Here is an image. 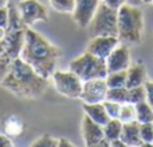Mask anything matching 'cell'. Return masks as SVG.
I'll use <instances>...</instances> for the list:
<instances>
[{"label": "cell", "instance_id": "36", "mask_svg": "<svg viewBox=\"0 0 153 147\" xmlns=\"http://www.w3.org/2000/svg\"><path fill=\"white\" fill-rule=\"evenodd\" d=\"M8 3H10V0H0V8L3 7H7Z\"/></svg>", "mask_w": 153, "mask_h": 147}, {"label": "cell", "instance_id": "14", "mask_svg": "<svg viewBox=\"0 0 153 147\" xmlns=\"http://www.w3.org/2000/svg\"><path fill=\"white\" fill-rule=\"evenodd\" d=\"M120 138L126 143V146H141L143 140H141L140 136V123L137 120L129 122V123H122Z\"/></svg>", "mask_w": 153, "mask_h": 147}, {"label": "cell", "instance_id": "5", "mask_svg": "<svg viewBox=\"0 0 153 147\" xmlns=\"http://www.w3.org/2000/svg\"><path fill=\"white\" fill-rule=\"evenodd\" d=\"M69 70L75 73L82 81L93 80V78H105L109 73L105 59L94 56L87 50L70 62Z\"/></svg>", "mask_w": 153, "mask_h": 147}, {"label": "cell", "instance_id": "20", "mask_svg": "<svg viewBox=\"0 0 153 147\" xmlns=\"http://www.w3.org/2000/svg\"><path fill=\"white\" fill-rule=\"evenodd\" d=\"M108 88H120L126 86V70H118V72H109L105 77Z\"/></svg>", "mask_w": 153, "mask_h": 147}, {"label": "cell", "instance_id": "15", "mask_svg": "<svg viewBox=\"0 0 153 147\" xmlns=\"http://www.w3.org/2000/svg\"><path fill=\"white\" fill-rule=\"evenodd\" d=\"M146 81V68L144 64H130V66L126 69V88L144 85Z\"/></svg>", "mask_w": 153, "mask_h": 147}, {"label": "cell", "instance_id": "9", "mask_svg": "<svg viewBox=\"0 0 153 147\" xmlns=\"http://www.w3.org/2000/svg\"><path fill=\"white\" fill-rule=\"evenodd\" d=\"M108 85L105 78H93V80L83 81L82 93L79 99L83 103H103L106 100Z\"/></svg>", "mask_w": 153, "mask_h": 147}, {"label": "cell", "instance_id": "21", "mask_svg": "<svg viewBox=\"0 0 153 147\" xmlns=\"http://www.w3.org/2000/svg\"><path fill=\"white\" fill-rule=\"evenodd\" d=\"M146 100V91L145 86L140 85V86H133V88H128V99L126 103L130 104H138L141 101Z\"/></svg>", "mask_w": 153, "mask_h": 147}, {"label": "cell", "instance_id": "7", "mask_svg": "<svg viewBox=\"0 0 153 147\" xmlns=\"http://www.w3.org/2000/svg\"><path fill=\"white\" fill-rule=\"evenodd\" d=\"M54 88L59 94L69 99H79L82 93V85L83 81L71 70H55L51 76Z\"/></svg>", "mask_w": 153, "mask_h": 147}, {"label": "cell", "instance_id": "11", "mask_svg": "<svg viewBox=\"0 0 153 147\" xmlns=\"http://www.w3.org/2000/svg\"><path fill=\"white\" fill-rule=\"evenodd\" d=\"M100 3L101 0H75L73 16H74L75 23L81 28H87Z\"/></svg>", "mask_w": 153, "mask_h": 147}, {"label": "cell", "instance_id": "37", "mask_svg": "<svg viewBox=\"0 0 153 147\" xmlns=\"http://www.w3.org/2000/svg\"><path fill=\"white\" fill-rule=\"evenodd\" d=\"M5 51V47H4V42H3V39L0 40V56H1L3 53Z\"/></svg>", "mask_w": 153, "mask_h": 147}, {"label": "cell", "instance_id": "26", "mask_svg": "<svg viewBox=\"0 0 153 147\" xmlns=\"http://www.w3.org/2000/svg\"><path fill=\"white\" fill-rule=\"evenodd\" d=\"M12 59L13 58L7 53V51H4V53L0 56V84H1V81L4 80V77L8 74V72H10Z\"/></svg>", "mask_w": 153, "mask_h": 147}, {"label": "cell", "instance_id": "22", "mask_svg": "<svg viewBox=\"0 0 153 147\" xmlns=\"http://www.w3.org/2000/svg\"><path fill=\"white\" fill-rule=\"evenodd\" d=\"M128 99V88L126 86H120V88H109L106 93V100L116 101L120 104L126 103Z\"/></svg>", "mask_w": 153, "mask_h": 147}, {"label": "cell", "instance_id": "31", "mask_svg": "<svg viewBox=\"0 0 153 147\" xmlns=\"http://www.w3.org/2000/svg\"><path fill=\"white\" fill-rule=\"evenodd\" d=\"M8 5L7 7H3L0 8V27H3V28H5L8 24Z\"/></svg>", "mask_w": 153, "mask_h": 147}, {"label": "cell", "instance_id": "23", "mask_svg": "<svg viewBox=\"0 0 153 147\" xmlns=\"http://www.w3.org/2000/svg\"><path fill=\"white\" fill-rule=\"evenodd\" d=\"M140 136L143 140L141 147H152L153 146V124L151 123H140Z\"/></svg>", "mask_w": 153, "mask_h": 147}, {"label": "cell", "instance_id": "10", "mask_svg": "<svg viewBox=\"0 0 153 147\" xmlns=\"http://www.w3.org/2000/svg\"><path fill=\"white\" fill-rule=\"evenodd\" d=\"M108 72H118V70H126L132 64L130 51L125 43H118L111 50V53L105 58Z\"/></svg>", "mask_w": 153, "mask_h": 147}, {"label": "cell", "instance_id": "3", "mask_svg": "<svg viewBox=\"0 0 153 147\" xmlns=\"http://www.w3.org/2000/svg\"><path fill=\"white\" fill-rule=\"evenodd\" d=\"M144 14L140 7L125 3L118 10V40L125 45H137L143 39Z\"/></svg>", "mask_w": 153, "mask_h": 147}, {"label": "cell", "instance_id": "28", "mask_svg": "<svg viewBox=\"0 0 153 147\" xmlns=\"http://www.w3.org/2000/svg\"><path fill=\"white\" fill-rule=\"evenodd\" d=\"M103 105H105V110L108 112L109 118L110 119H118L120 115V110H121V104L116 101H110V100H105L103 101Z\"/></svg>", "mask_w": 153, "mask_h": 147}, {"label": "cell", "instance_id": "24", "mask_svg": "<svg viewBox=\"0 0 153 147\" xmlns=\"http://www.w3.org/2000/svg\"><path fill=\"white\" fill-rule=\"evenodd\" d=\"M118 119L122 123H129V122L137 120V119H136V105L130 104V103H124V104H121Z\"/></svg>", "mask_w": 153, "mask_h": 147}, {"label": "cell", "instance_id": "19", "mask_svg": "<svg viewBox=\"0 0 153 147\" xmlns=\"http://www.w3.org/2000/svg\"><path fill=\"white\" fill-rule=\"evenodd\" d=\"M136 119H137L138 123H151V122H153V108L149 105L146 100L136 104Z\"/></svg>", "mask_w": 153, "mask_h": 147}, {"label": "cell", "instance_id": "16", "mask_svg": "<svg viewBox=\"0 0 153 147\" xmlns=\"http://www.w3.org/2000/svg\"><path fill=\"white\" fill-rule=\"evenodd\" d=\"M83 112L85 115H87L90 119H93L95 123L101 124V126L106 124L108 120L110 119L105 110L103 103H91V104L83 103Z\"/></svg>", "mask_w": 153, "mask_h": 147}, {"label": "cell", "instance_id": "13", "mask_svg": "<svg viewBox=\"0 0 153 147\" xmlns=\"http://www.w3.org/2000/svg\"><path fill=\"white\" fill-rule=\"evenodd\" d=\"M81 132L82 139H83L85 146L95 147L100 145V142L103 139V128L101 124L95 123L93 119H90L87 115L82 118L81 122Z\"/></svg>", "mask_w": 153, "mask_h": 147}, {"label": "cell", "instance_id": "35", "mask_svg": "<svg viewBox=\"0 0 153 147\" xmlns=\"http://www.w3.org/2000/svg\"><path fill=\"white\" fill-rule=\"evenodd\" d=\"M74 145H73L71 142H69L67 139H65V138H59L58 139V147H73Z\"/></svg>", "mask_w": 153, "mask_h": 147}, {"label": "cell", "instance_id": "4", "mask_svg": "<svg viewBox=\"0 0 153 147\" xmlns=\"http://www.w3.org/2000/svg\"><path fill=\"white\" fill-rule=\"evenodd\" d=\"M8 24L4 31V47L12 58H18L24 45L27 26L23 23L18 3H8Z\"/></svg>", "mask_w": 153, "mask_h": 147}, {"label": "cell", "instance_id": "39", "mask_svg": "<svg viewBox=\"0 0 153 147\" xmlns=\"http://www.w3.org/2000/svg\"><path fill=\"white\" fill-rule=\"evenodd\" d=\"M152 124H153V122H152Z\"/></svg>", "mask_w": 153, "mask_h": 147}, {"label": "cell", "instance_id": "12", "mask_svg": "<svg viewBox=\"0 0 153 147\" xmlns=\"http://www.w3.org/2000/svg\"><path fill=\"white\" fill-rule=\"evenodd\" d=\"M118 43H120L118 37H113V35H98V37L90 38L86 50L90 51L91 54H94V56L100 57V58L105 59Z\"/></svg>", "mask_w": 153, "mask_h": 147}, {"label": "cell", "instance_id": "17", "mask_svg": "<svg viewBox=\"0 0 153 147\" xmlns=\"http://www.w3.org/2000/svg\"><path fill=\"white\" fill-rule=\"evenodd\" d=\"M3 128L5 135H8L10 138H16L23 134L24 124L18 116H8L3 120Z\"/></svg>", "mask_w": 153, "mask_h": 147}, {"label": "cell", "instance_id": "33", "mask_svg": "<svg viewBox=\"0 0 153 147\" xmlns=\"http://www.w3.org/2000/svg\"><path fill=\"white\" fill-rule=\"evenodd\" d=\"M153 0H126L128 4L130 5H136V7H140V5H144V4H149L152 3Z\"/></svg>", "mask_w": 153, "mask_h": 147}, {"label": "cell", "instance_id": "18", "mask_svg": "<svg viewBox=\"0 0 153 147\" xmlns=\"http://www.w3.org/2000/svg\"><path fill=\"white\" fill-rule=\"evenodd\" d=\"M103 128V136L111 142L114 139H118L121 135V130H122V122L120 119H109L108 123L102 126Z\"/></svg>", "mask_w": 153, "mask_h": 147}, {"label": "cell", "instance_id": "29", "mask_svg": "<svg viewBox=\"0 0 153 147\" xmlns=\"http://www.w3.org/2000/svg\"><path fill=\"white\" fill-rule=\"evenodd\" d=\"M144 86H145V91H146V101L153 108V81H145Z\"/></svg>", "mask_w": 153, "mask_h": 147}, {"label": "cell", "instance_id": "8", "mask_svg": "<svg viewBox=\"0 0 153 147\" xmlns=\"http://www.w3.org/2000/svg\"><path fill=\"white\" fill-rule=\"evenodd\" d=\"M18 8L27 27L32 26L35 22H48L47 8L38 0H20L18 2Z\"/></svg>", "mask_w": 153, "mask_h": 147}, {"label": "cell", "instance_id": "27", "mask_svg": "<svg viewBox=\"0 0 153 147\" xmlns=\"http://www.w3.org/2000/svg\"><path fill=\"white\" fill-rule=\"evenodd\" d=\"M34 147H58V139L51 135H42L31 143Z\"/></svg>", "mask_w": 153, "mask_h": 147}, {"label": "cell", "instance_id": "30", "mask_svg": "<svg viewBox=\"0 0 153 147\" xmlns=\"http://www.w3.org/2000/svg\"><path fill=\"white\" fill-rule=\"evenodd\" d=\"M101 3L106 4L110 8H114V10H120L126 3V0H101Z\"/></svg>", "mask_w": 153, "mask_h": 147}, {"label": "cell", "instance_id": "32", "mask_svg": "<svg viewBox=\"0 0 153 147\" xmlns=\"http://www.w3.org/2000/svg\"><path fill=\"white\" fill-rule=\"evenodd\" d=\"M13 142L8 135H1L0 134V147H12Z\"/></svg>", "mask_w": 153, "mask_h": 147}, {"label": "cell", "instance_id": "40", "mask_svg": "<svg viewBox=\"0 0 153 147\" xmlns=\"http://www.w3.org/2000/svg\"><path fill=\"white\" fill-rule=\"evenodd\" d=\"M152 3H153V2H152Z\"/></svg>", "mask_w": 153, "mask_h": 147}, {"label": "cell", "instance_id": "25", "mask_svg": "<svg viewBox=\"0 0 153 147\" xmlns=\"http://www.w3.org/2000/svg\"><path fill=\"white\" fill-rule=\"evenodd\" d=\"M51 7L58 12H70L73 14L75 5V0H50Z\"/></svg>", "mask_w": 153, "mask_h": 147}, {"label": "cell", "instance_id": "6", "mask_svg": "<svg viewBox=\"0 0 153 147\" xmlns=\"http://www.w3.org/2000/svg\"><path fill=\"white\" fill-rule=\"evenodd\" d=\"M90 38L98 35H118V10L100 3L93 19L87 26Z\"/></svg>", "mask_w": 153, "mask_h": 147}, {"label": "cell", "instance_id": "2", "mask_svg": "<svg viewBox=\"0 0 153 147\" xmlns=\"http://www.w3.org/2000/svg\"><path fill=\"white\" fill-rule=\"evenodd\" d=\"M0 85L22 99H38L48 88V78L35 72L26 61L18 57L12 59L10 72Z\"/></svg>", "mask_w": 153, "mask_h": 147}, {"label": "cell", "instance_id": "38", "mask_svg": "<svg viewBox=\"0 0 153 147\" xmlns=\"http://www.w3.org/2000/svg\"><path fill=\"white\" fill-rule=\"evenodd\" d=\"M4 31H5V28H3V27H0V40L4 38Z\"/></svg>", "mask_w": 153, "mask_h": 147}, {"label": "cell", "instance_id": "34", "mask_svg": "<svg viewBox=\"0 0 153 147\" xmlns=\"http://www.w3.org/2000/svg\"><path fill=\"white\" fill-rule=\"evenodd\" d=\"M110 146H111V147H128V146H126V143H125L124 140L121 139V138L111 140V142H110Z\"/></svg>", "mask_w": 153, "mask_h": 147}, {"label": "cell", "instance_id": "1", "mask_svg": "<svg viewBox=\"0 0 153 147\" xmlns=\"http://www.w3.org/2000/svg\"><path fill=\"white\" fill-rule=\"evenodd\" d=\"M20 57L42 77L50 78L56 70L61 50L38 31L27 27Z\"/></svg>", "mask_w": 153, "mask_h": 147}]
</instances>
